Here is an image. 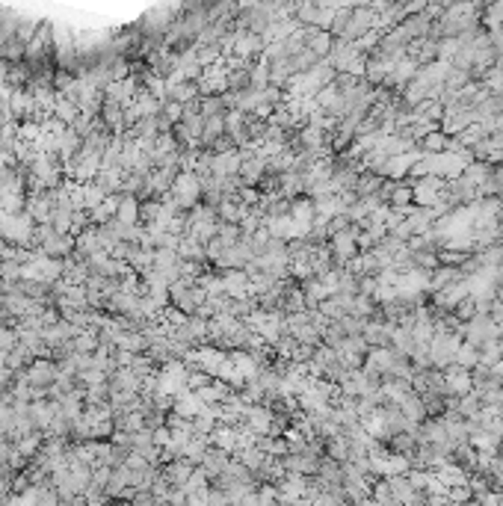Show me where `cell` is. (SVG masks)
I'll list each match as a JSON object with an SVG mask.
<instances>
[{
  "label": "cell",
  "mask_w": 503,
  "mask_h": 506,
  "mask_svg": "<svg viewBox=\"0 0 503 506\" xmlns=\"http://www.w3.org/2000/svg\"><path fill=\"white\" fill-rule=\"evenodd\" d=\"M39 252H42L45 258H51V260H66V258L74 252V237H71V234H68V237H59V234H56V237L48 240Z\"/></svg>",
  "instance_id": "cell-15"
},
{
  "label": "cell",
  "mask_w": 503,
  "mask_h": 506,
  "mask_svg": "<svg viewBox=\"0 0 503 506\" xmlns=\"http://www.w3.org/2000/svg\"><path fill=\"white\" fill-rule=\"evenodd\" d=\"M104 201H107V193L101 190V187L95 184V181H92V184H83V208H86V211L101 208Z\"/></svg>",
  "instance_id": "cell-26"
},
{
  "label": "cell",
  "mask_w": 503,
  "mask_h": 506,
  "mask_svg": "<svg viewBox=\"0 0 503 506\" xmlns=\"http://www.w3.org/2000/svg\"><path fill=\"white\" fill-rule=\"evenodd\" d=\"M18 347V332L9 326H0V353H12Z\"/></svg>",
  "instance_id": "cell-30"
},
{
  "label": "cell",
  "mask_w": 503,
  "mask_h": 506,
  "mask_svg": "<svg viewBox=\"0 0 503 506\" xmlns=\"http://www.w3.org/2000/svg\"><path fill=\"white\" fill-rule=\"evenodd\" d=\"M462 278H465V275H462L459 267H438V270L430 275V290L438 293V290H444V288L456 285V281H462Z\"/></svg>",
  "instance_id": "cell-17"
},
{
  "label": "cell",
  "mask_w": 503,
  "mask_h": 506,
  "mask_svg": "<svg viewBox=\"0 0 503 506\" xmlns=\"http://www.w3.org/2000/svg\"><path fill=\"white\" fill-rule=\"evenodd\" d=\"M447 143H450V136L444 131H432V133H427L424 139H420V148H424L427 154H444Z\"/></svg>",
  "instance_id": "cell-24"
},
{
  "label": "cell",
  "mask_w": 503,
  "mask_h": 506,
  "mask_svg": "<svg viewBox=\"0 0 503 506\" xmlns=\"http://www.w3.org/2000/svg\"><path fill=\"white\" fill-rule=\"evenodd\" d=\"M187 332L193 335L195 343H208V320H201V317H187Z\"/></svg>",
  "instance_id": "cell-28"
},
{
  "label": "cell",
  "mask_w": 503,
  "mask_h": 506,
  "mask_svg": "<svg viewBox=\"0 0 503 506\" xmlns=\"http://www.w3.org/2000/svg\"><path fill=\"white\" fill-rule=\"evenodd\" d=\"M453 364L456 368H462V370H474L477 364H479V350L477 347H471V343H462V347L456 350V358H453Z\"/></svg>",
  "instance_id": "cell-23"
},
{
  "label": "cell",
  "mask_w": 503,
  "mask_h": 506,
  "mask_svg": "<svg viewBox=\"0 0 503 506\" xmlns=\"http://www.w3.org/2000/svg\"><path fill=\"white\" fill-rule=\"evenodd\" d=\"M223 281H225V296L228 299H246L249 296V275L243 270H225Z\"/></svg>",
  "instance_id": "cell-11"
},
{
  "label": "cell",
  "mask_w": 503,
  "mask_h": 506,
  "mask_svg": "<svg viewBox=\"0 0 503 506\" xmlns=\"http://www.w3.org/2000/svg\"><path fill=\"white\" fill-rule=\"evenodd\" d=\"M208 506H231V503H228L225 492H219V489H210V492H208Z\"/></svg>",
  "instance_id": "cell-31"
},
{
  "label": "cell",
  "mask_w": 503,
  "mask_h": 506,
  "mask_svg": "<svg viewBox=\"0 0 503 506\" xmlns=\"http://www.w3.org/2000/svg\"><path fill=\"white\" fill-rule=\"evenodd\" d=\"M326 456H329L332 462H337V465H347V462H350V441H347L344 435L329 438V441H326Z\"/></svg>",
  "instance_id": "cell-22"
},
{
  "label": "cell",
  "mask_w": 503,
  "mask_h": 506,
  "mask_svg": "<svg viewBox=\"0 0 503 506\" xmlns=\"http://www.w3.org/2000/svg\"><path fill=\"white\" fill-rule=\"evenodd\" d=\"M267 42L264 36H255V33H240L234 30V56L237 59H246V63H255V59H260V54H264Z\"/></svg>",
  "instance_id": "cell-7"
},
{
  "label": "cell",
  "mask_w": 503,
  "mask_h": 506,
  "mask_svg": "<svg viewBox=\"0 0 503 506\" xmlns=\"http://www.w3.org/2000/svg\"><path fill=\"white\" fill-rule=\"evenodd\" d=\"M178 260H190V264H205V260H208L205 246H201V243H198L195 237L184 234V237H181V246H178Z\"/></svg>",
  "instance_id": "cell-16"
},
{
  "label": "cell",
  "mask_w": 503,
  "mask_h": 506,
  "mask_svg": "<svg viewBox=\"0 0 503 506\" xmlns=\"http://www.w3.org/2000/svg\"><path fill=\"white\" fill-rule=\"evenodd\" d=\"M74 252H77L80 258H92V255H98V252H104V249H101L98 231H95V228L77 231V237H74Z\"/></svg>",
  "instance_id": "cell-14"
},
{
  "label": "cell",
  "mask_w": 503,
  "mask_h": 506,
  "mask_svg": "<svg viewBox=\"0 0 503 506\" xmlns=\"http://www.w3.org/2000/svg\"><path fill=\"white\" fill-rule=\"evenodd\" d=\"M462 347L459 335H447V332H435L432 343H430V361H432V370H447L453 368V358L456 350Z\"/></svg>",
  "instance_id": "cell-2"
},
{
  "label": "cell",
  "mask_w": 503,
  "mask_h": 506,
  "mask_svg": "<svg viewBox=\"0 0 503 506\" xmlns=\"http://www.w3.org/2000/svg\"><path fill=\"white\" fill-rule=\"evenodd\" d=\"M193 471H195V465H193V462H187V459H175V462L166 465L160 477H163V480L172 485V489H184L187 480L193 477Z\"/></svg>",
  "instance_id": "cell-9"
},
{
  "label": "cell",
  "mask_w": 503,
  "mask_h": 506,
  "mask_svg": "<svg viewBox=\"0 0 503 506\" xmlns=\"http://www.w3.org/2000/svg\"><path fill=\"white\" fill-rule=\"evenodd\" d=\"M219 222H231V226H240V222L246 219V213H249V208H243L237 198H225L223 205H219Z\"/></svg>",
  "instance_id": "cell-20"
},
{
  "label": "cell",
  "mask_w": 503,
  "mask_h": 506,
  "mask_svg": "<svg viewBox=\"0 0 503 506\" xmlns=\"http://www.w3.org/2000/svg\"><path fill=\"white\" fill-rule=\"evenodd\" d=\"M172 198L178 201L181 211H193L195 205H201V181L193 175V172H181L175 187H172Z\"/></svg>",
  "instance_id": "cell-3"
},
{
  "label": "cell",
  "mask_w": 503,
  "mask_h": 506,
  "mask_svg": "<svg viewBox=\"0 0 503 506\" xmlns=\"http://www.w3.org/2000/svg\"><path fill=\"white\" fill-rule=\"evenodd\" d=\"M237 506H260V503H258V492H249V495H246L243 500H240Z\"/></svg>",
  "instance_id": "cell-33"
},
{
  "label": "cell",
  "mask_w": 503,
  "mask_h": 506,
  "mask_svg": "<svg viewBox=\"0 0 503 506\" xmlns=\"http://www.w3.org/2000/svg\"><path fill=\"white\" fill-rule=\"evenodd\" d=\"M240 163H243V154L240 148L223 151V154H213V163H210V175L213 178H231L240 172Z\"/></svg>",
  "instance_id": "cell-8"
},
{
  "label": "cell",
  "mask_w": 503,
  "mask_h": 506,
  "mask_svg": "<svg viewBox=\"0 0 503 506\" xmlns=\"http://www.w3.org/2000/svg\"><path fill=\"white\" fill-rule=\"evenodd\" d=\"M27 382H30L36 391H51L56 382H59L56 361H51V358H36V361L30 364V370H27Z\"/></svg>",
  "instance_id": "cell-5"
},
{
  "label": "cell",
  "mask_w": 503,
  "mask_h": 506,
  "mask_svg": "<svg viewBox=\"0 0 503 506\" xmlns=\"http://www.w3.org/2000/svg\"><path fill=\"white\" fill-rule=\"evenodd\" d=\"M412 193H415V201L420 208H435L441 201V193H444V181L435 175L417 178V184H412Z\"/></svg>",
  "instance_id": "cell-6"
},
{
  "label": "cell",
  "mask_w": 503,
  "mask_h": 506,
  "mask_svg": "<svg viewBox=\"0 0 503 506\" xmlns=\"http://www.w3.org/2000/svg\"><path fill=\"white\" fill-rule=\"evenodd\" d=\"M208 441H210V447H219V450H225V453H234L237 447H240V435H237V430L234 427H219L208 435Z\"/></svg>",
  "instance_id": "cell-12"
},
{
  "label": "cell",
  "mask_w": 503,
  "mask_h": 506,
  "mask_svg": "<svg viewBox=\"0 0 503 506\" xmlns=\"http://www.w3.org/2000/svg\"><path fill=\"white\" fill-rule=\"evenodd\" d=\"M184 492L187 495H201V492H210L208 489V477H205V471H201V468H195L193 471V477L187 480V485H184Z\"/></svg>",
  "instance_id": "cell-29"
},
{
  "label": "cell",
  "mask_w": 503,
  "mask_h": 506,
  "mask_svg": "<svg viewBox=\"0 0 503 506\" xmlns=\"http://www.w3.org/2000/svg\"><path fill=\"white\" fill-rule=\"evenodd\" d=\"M172 412H175L178 418H184V420H193L198 412H205V403L198 400V394H195V391H187V394H181V397L175 400Z\"/></svg>",
  "instance_id": "cell-13"
},
{
  "label": "cell",
  "mask_w": 503,
  "mask_h": 506,
  "mask_svg": "<svg viewBox=\"0 0 503 506\" xmlns=\"http://www.w3.org/2000/svg\"><path fill=\"white\" fill-rule=\"evenodd\" d=\"M376 308H379V305H376L370 296H361V293H358V296L352 299V311H350V314L358 317V320H370V317L376 314Z\"/></svg>",
  "instance_id": "cell-27"
},
{
  "label": "cell",
  "mask_w": 503,
  "mask_h": 506,
  "mask_svg": "<svg viewBox=\"0 0 503 506\" xmlns=\"http://www.w3.org/2000/svg\"><path fill=\"white\" fill-rule=\"evenodd\" d=\"M228 113V104L223 95H208L201 98V118H216V116H225Z\"/></svg>",
  "instance_id": "cell-25"
},
{
  "label": "cell",
  "mask_w": 503,
  "mask_h": 506,
  "mask_svg": "<svg viewBox=\"0 0 503 506\" xmlns=\"http://www.w3.org/2000/svg\"><path fill=\"white\" fill-rule=\"evenodd\" d=\"M355 234H358V226H350L344 234L329 237V255H332V260H335V267H347L350 260L358 255Z\"/></svg>",
  "instance_id": "cell-4"
},
{
  "label": "cell",
  "mask_w": 503,
  "mask_h": 506,
  "mask_svg": "<svg viewBox=\"0 0 503 506\" xmlns=\"http://www.w3.org/2000/svg\"><path fill=\"white\" fill-rule=\"evenodd\" d=\"M444 379H447V394H450V397H456V400L474 391L471 373H468V370H462V368H456V364L444 370Z\"/></svg>",
  "instance_id": "cell-10"
},
{
  "label": "cell",
  "mask_w": 503,
  "mask_h": 506,
  "mask_svg": "<svg viewBox=\"0 0 503 506\" xmlns=\"http://www.w3.org/2000/svg\"><path fill=\"white\" fill-rule=\"evenodd\" d=\"M116 219L125 222V226H136V222H139V198H133V196H118Z\"/></svg>",
  "instance_id": "cell-19"
},
{
  "label": "cell",
  "mask_w": 503,
  "mask_h": 506,
  "mask_svg": "<svg viewBox=\"0 0 503 506\" xmlns=\"http://www.w3.org/2000/svg\"><path fill=\"white\" fill-rule=\"evenodd\" d=\"M400 412L402 415H406V420H412V423H417V420H424L427 418V406H424V397H420V394H409L406 400H402L400 403Z\"/></svg>",
  "instance_id": "cell-21"
},
{
  "label": "cell",
  "mask_w": 503,
  "mask_h": 506,
  "mask_svg": "<svg viewBox=\"0 0 503 506\" xmlns=\"http://www.w3.org/2000/svg\"><path fill=\"white\" fill-rule=\"evenodd\" d=\"M187 506H208V492H201V495H187Z\"/></svg>",
  "instance_id": "cell-32"
},
{
  "label": "cell",
  "mask_w": 503,
  "mask_h": 506,
  "mask_svg": "<svg viewBox=\"0 0 503 506\" xmlns=\"http://www.w3.org/2000/svg\"><path fill=\"white\" fill-rule=\"evenodd\" d=\"M54 118H56V121H63L66 128H71L74 121L80 118V107L74 104V101H68V98H63V95L56 92V104H54Z\"/></svg>",
  "instance_id": "cell-18"
},
{
  "label": "cell",
  "mask_w": 503,
  "mask_h": 506,
  "mask_svg": "<svg viewBox=\"0 0 503 506\" xmlns=\"http://www.w3.org/2000/svg\"><path fill=\"white\" fill-rule=\"evenodd\" d=\"M462 338H465V343H471V347L482 350V347H489V343L500 340V326L492 317H474L471 323H465Z\"/></svg>",
  "instance_id": "cell-1"
}]
</instances>
